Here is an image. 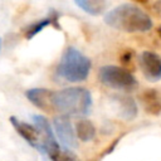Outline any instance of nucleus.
Here are the masks:
<instances>
[{
	"instance_id": "obj_12",
	"label": "nucleus",
	"mask_w": 161,
	"mask_h": 161,
	"mask_svg": "<svg viewBox=\"0 0 161 161\" xmlns=\"http://www.w3.org/2000/svg\"><path fill=\"white\" fill-rule=\"evenodd\" d=\"M74 131H75L77 138H79L83 142L91 141L96 136V127L88 119H79L75 123V130Z\"/></svg>"
},
{
	"instance_id": "obj_2",
	"label": "nucleus",
	"mask_w": 161,
	"mask_h": 161,
	"mask_svg": "<svg viewBox=\"0 0 161 161\" xmlns=\"http://www.w3.org/2000/svg\"><path fill=\"white\" fill-rule=\"evenodd\" d=\"M53 112L62 116H86L92 107V96L87 88L69 87L52 92Z\"/></svg>"
},
{
	"instance_id": "obj_4",
	"label": "nucleus",
	"mask_w": 161,
	"mask_h": 161,
	"mask_svg": "<svg viewBox=\"0 0 161 161\" xmlns=\"http://www.w3.org/2000/svg\"><path fill=\"white\" fill-rule=\"evenodd\" d=\"M98 78L104 86L119 89V91H132L137 87V80L131 72L126 68L117 65H103L98 70Z\"/></svg>"
},
{
	"instance_id": "obj_7",
	"label": "nucleus",
	"mask_w": 161,
	"mask_h": 161,
	"mask_svg": "<svg viewBox=\"0 0 161 161\" xmlns=\"http://www.w3.org/2000/svg\"><path fill=\"white\" fill-rule=\"evenodd\" d=\"M140 65L146 78L155 82L161 79V57L157 53L145 50L140 55Z\"/></svg>"
},
{
	"instance_id": "obj_17",
	"label": "nucleus",
	"mask_w": 161,
	"mask_h": 161,
	"mask_svg": "<svg viewBox=\"0 0 161 161\" xmlns=\"http://www.w3.org/2000/svg\"><path fill=\"white\" fill-rule=\"evenodd\" d=\"M0 50H1V39H0Z\"/></svg>"
},
{
	"instance_id": "obj_16",
	"label": "nucleus",
	"mask_w": 161,
	"mask_h": 161,
	"mask_svg": "<svg viewBox=\"0 0 161 161\" xmlns=\"http://www.w3.org/2000/svg\"><path fill=\"white\" fill-rule=\"evenodd\" d=\"M157 34H158V36L161 38V28H158V29H157Z\"/></svg>"
},
{
	"instance_id": "obj_3",
	"label": "nucleus",
	"mask_w": 161,
	"mask_h": 161,
	"mask_svg": "<svg viewBox=\"0 0 161 161\" xmlns=\"http://www.w3.org/2000/svg\"><path fill=\"white\" fill-rule=\"evenodd\" d=\"M91 68L92 63L87 55L74 47H68L60 57L55 75L64 82L78 83L88 78Z\"/></svg>"
},
{
	"instance_id": "obj_14",
	"label": "nucleus",
	"mask_w": 161,
	"mask_h": 161,
	"mask_svg": "<svg viewBox=\"0 0 161 161\" xmlns=\"http://www.w3.org/2000/svg\"><path fill=\"white\" fill-rule=\"evenodd\" d=\"M119 104H121V111H122L123 117L132 118V117L136 116L137 108H136V104H135V102H133L132 98L122 97V98H119Z\"/></svg>"
},
{
	"instance_id": "obj_6",
	"label": "nucleus",
	"mask_w": 161,
	"mask_h": 161,
	"mask_svg": "<svg viewBox=\"0 0 161 161\" xmlns=\"http://www.w3.org/2000/svg\"><path fill=\"white\" fill-rule=\"evenodd\" d=\"M9 121H10V123L13 125V127L15 128L16 133L20 137H23L30 146H33L34 148L39 150V152H42V148H43L42 135H40L39 130L34 125H30V123H26L24 121H20L15 116H11L9 118Z\"/></svg>"
},
{
	"instance_id": "obj_5",
	"label": "nucleus",
	"mask_w": 161,
	"mask_h": 161,
	"mask_svg": "<svg viewBox=\"0 0 161 161\" xmlns=\"http://www.w3.org/2000/svg\"><path fill=\"white\" fill-rule=\"evenodd\" d=\"M53 126H54V133L57 135L58 140L65 148L69 150V148H75L78 146L75 131H73L72 123L67 116L55 117L53 121Z\"/></svg>"
},
{
	"instance_id": "obj_8",
	"label": "nucleus",
	"mask_w": 161,
	"mask_h": 161,
	"mask_svg": "<svg viewBox=\"0 0 161 161\" xmlns=\"http://www.w3.org/2000/svg\"><path fill=\"white\" fill-rule=\"evenodd\" d=\"M52 92H53L52 89H47V88H30L25 92V97L36 108L50 113V112H53Z\"/></svg>"
},
{
	"instance_id": "obj_11",
	"label": "nucleus",
	"mask_w": 161,
	"mask_h": 161,
	"mask_svg": "<svg viewBox=\"0 0 161 161\" xmlns=\"http://www.w3.org/2000/svg\"><path fill=\"white\" fill-rule=\"evenodd\" d=\"M48 155L50 161H79V158L68 148L62 147L58 142L48 146L44 151Z\"/></svg>"
},
{
	"instance_id": "obj_9",
	"label": "nucleus",
	"mask_w": 161,
	"mask_h": 161,
	"mask_svg": "<svg viewBox=\"0 0 161 161\" xmlns=\"http://www.w3.org/2000/svg\"><path fill=\"white\" fill-rule=\"evenodd\" d=\"M140 99L146 112L151 114L161 113V92L157 89H145L140 94Z\"/></svg>"
},
{
	"instance_id": "obj_13",
	"label": "nucleus",
	"mask_w": 161,
	"mask_h": 161,
	"mask_svg": "<svg viewBox=\"0 0 161 161\" xmlns=\"http://www.w3.org/2000/svg\"><path fill=\"white\" fill-rule=\"evenodd\" d=\"M74 4L78 8H80L82 10H84L87 14H91V15L102 14L107 5L104 1H99V0H77V1H74Z\"/></svg>"
},
{
	"instance_id": "obj_10",
	"label": "nucleus",
	"mask_w": 161,
	"mask_h": 161,
	"mask_svg": "<svg viewBox=\"0 0 161 161\" xmlns=\"http://www.w3.org/2000/svg\"><path fill=\"white\" fill-rule=\"evenodd\" d=\"M57 21H58V14L55 11H52L48 18L39 19V20L31 23L30 25H28L24 29V36L29 40V39H33L36 34H39L44 28H47L49 25H54L55 28H59V25H58Z\"/></svg>"
},
{
	"instance_id": "obj_15",
	"label": "nucleus",
	"mask_w": 161,
	"mask_h": 161,
	"mask_svg": "<svg viewBox=\"0 0 161 161\" xmlns=\"http://www.w3.org/2000/svg\"><path fill=\"white\" fill-rule=\"evenodd\" d=\"M131 58H132V52H131V49H125L123 54L121 55L122 63H128V62L131 60Z\"/></svg>"
},
{
	"instance_id": "obj_1",
	"label": "nucleus",
	"mask_w": 161,
	"mask_h": 161,
	"mask_svg": "<svg viewBox=\"0 0 161 161\" xmlns=\"http://www.w3.org/2000/svg\"><path fill=\"white\" fill-rule=\"evenodd\" d=\"M104 23L111 28L126 33H143L152 28V20L148 14L131 3L121 4L107 11Z\"/></svg>"
}]
</instances>
